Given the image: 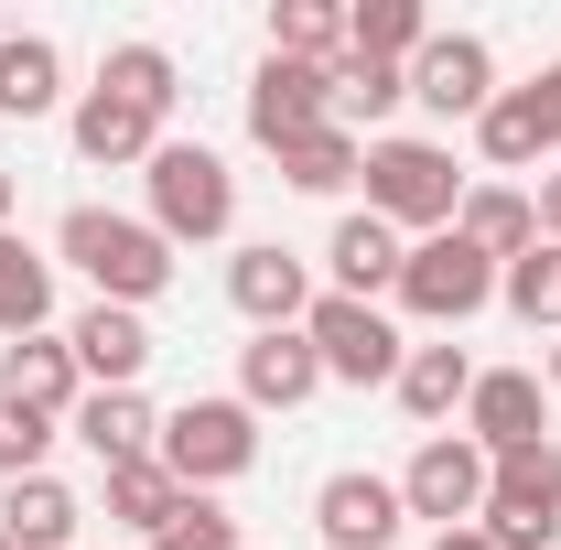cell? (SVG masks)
Segmentation results:
<instances>
[{
    "label": "cell",
    "instance_id": "obj_1",
    "mask_svg": "<svg viewBox=\"0 0 561 550\" xmlns=\"http://www.w3.org/2000/svg\"><path fill=\"white\" fill-rule=\"evenodd\" d=\"M55 260H76L87 291H98V302H119V313H140V302H162V291H173V238H162L151 216H119V206H66Z\"/></svg>",
    "mask_w": 561,
    "mask_h": 550
},
{
    "label": "cell",
    "instance_id": "obj_2",
    "mask_svg": "<svg viewBox=\"0 0 561 550\" xmlns=\"http://www.w3.org/2000/svg\"><path fill=\"white\" fill-rule=\"evenodd\" d=\"M367 216H389L400 238H443L454 227V206H465V162H454V140H421V130H378L367 140Z\"/></svg>",
    "mask_w": 561,
    "mask_h": 550
},
{
    "label": "cell",
    "instance_id": "obj_3",
    "mask_svg": "<svg viewBox=\"0 0 561 550\" xmlns=\"http://www.w3.org/2000/svg\"><path fill=\"white\" fill-rule=\"evenodd\" d=\"M140 173H151V227H162L173 249H216V238L238 227V173H227V151H206V140H162Z\"/></svg>",
    "mask_w": 561,
    "mask_h": 550
},
{
    "label": "cell",
    "instance_id": "obj_4",
    "mask_svg": "<svg viewBox=\"0 0 561 550\" xmlns=\"http://www.w3.org/2000/svg\"><path fill=\"white\" fill-rule=\"evenodd\" d=\"M249 465H260V411L249 400H184V411H162V475L184 496H216Z\"/></svg>",
    "mask_w": 561,
    "mask_h": 550
},
{
    "label": "cell",
    "instance_id": "obj_5",
    "mask_svg": "<svg viewBox=\"0 0 561 550\" xmlns=\"http://www.w3.org/2000/svg\"><path fill=\"white\" fill-rule=\"evenodd\" d=\"M302 335H313V356H324V378H335V389H389V378H400V356H411V335H400L378 302H346V291H313Z\"/></svg>",
    "mask_w": 561,
    "mask_h": 550
},
{
    "label": "cell",
    "instance_id": "obj_6",
    "mask_svg": "<svg viewBox=\"0 0 561 550\" xmlns=\"http://www.w3.org/2000/svg\"><path fill=\"white\" fill-rule=\"evenodd\" d=\"M400 313H421V324H476L496 302V260L486 249H465L454 227L443 238H411V260H400V291H389Z\"/></svg>",
    "mask_w": 561,
    "mask_h": 550
},
{
    "label": "cell",
    "instance_id": "obj_7",
    "mask_svg": "<svg viewBox=\"0 0 561 550\" xmlns=\"http://www.w3.org/2000/svg\"><path fill=\"white\" fill-rule=\"evenodd\" d=\"M496 550H561V443H529V454H496L486 518H476Z\"/></svg>",
    "mask_w": 561,
    "mask_h": 550
},
{
    "label": "cell",
    "instance_id": "obj_8",
    "mask_svg": "<svg viewBox=\"0 0 561 550\" xmlns=\"http://www.w3.org/2000/svg\"><path fill=\"white\" fill-rule=\"evenodd\" d=\"M486 485H496V465L465 432H432L411 454V475H400V507H411L421 529H476V518H486Z\"/></svg>",
    "mask_w": 561,
    "mask_h": 550
},
{
    "label": "cell",
    "instance_id": "obj_9",
    "mask_svg": "<svg viewBox=\"0 0 561 550\" xmlns=\"http://www.w3.org/2000/svg\"><path fill=\"white\" fill-rule=\"evenodd\" d=\"M476 454H529V443H551V389H540V367H476V400L454 421Z\"/></svg>",
    "mask_w": 561,
    "mask_h": 550
},
{
    "label": "cell",
    "instance_id": "obj_10",
    "mask_svg": "<svg viewBox=\"0 0 561 550\" xmlns=\"http://www.w3.org/2000/svg\"><path fill=\"white\" fill-rule=\"evenodd\" d=\"M313 529H324V550H400V529H411L400 475H367V465L324 475L313 485Z\"/></svg>",
    "mask_w": 561,
    "mask_h": 550
},
{
    "label": "cell",
    "instance_id": "obj_11",
    "mask_svg": "<svg viewBox=\"0 0 561 550\" xmlns=\"http://www.w3.org/2000/svg\"><path fill=\"white\" fill-rule=\"evenodd\" d=\"M227 302L249 313V335H280V324L313 313V260L280 249V238H249V249L227 260Z\"/></svg>",
    "mask_w": 561,
    "mask_h": 550
},
{
    "label": "cell",
    "instance_id": "obj_12",
    "mask_svg": "<svg viewBox=\"0 0 561 550\" xmlns=\"http://www.w3.org/2000/svg\"><path fill=\"white\" fill-rule=\"evenodd\" d=\"M66 140H76V162H98V173H130V162H151L162 151V108H140L130 87H87L66 108Z\"/></svg>",
    "mask_w": 561,
    "mask_h": 550
},
{
    "label": "cell",
    "instance_id": "obj_13",
    "mask_svg": "<svg viewBox=\"0 0 561 550\" xmlns=\"http://www.w3.org/2000/svg\"><path fill=\"white\" fill-rule=\"evenodd\" d=\"M324 119H335V66L260 55V76H249V140H260V151H280V140L324 130Z\"/></svg>",
    "mask_w": 561,
    "mask_h": 550
},
{
    "label": "cell",
    "instance_id": "obj_14",
    "mask_svg": "<svg viewBox=\"0 0 561 550\" xmlns=\"http://www.w3.org/2000/svg\"><path fill=\"white\" fill-rule=\"evenodd\" d=\"M411 98L432 108V119H486V98H496V55H486V33H432L411 55Z\"/></svg>",
    "mask_w": 561,
    "mask_h": 550
},
{
    "label": "cell",
    "instance_id": "obj_15",
    "mask_svg": "<svg viewBox=\"0 0 561 550\" xmlns=\"http://www.w3.org/2000/svg\"><path fill=\"white\" fill-rule=\"evenodd\" d=\"M400 260H411V238L389 227V216H335V238H324V291H346V302H389L400 291Z\"/></svg>",
    "mask_w": 561,
    "mask_h": 550
},
{
    "label": "cell",
    "instance_id": "obj_16",
    "mask_svg": "<svg viewBox=\"0 0 561 550\" xmlns=\"http://www.w3.org/2000/svg\"><path fill=\"white\" fill-rule=\"evenodd\" d=\"M324 389V356H313V335L302 324H280V335H249L238 345V400L249 411H302Z\"/></svg>",
    "mask_w": 561,
    "mask_h": 550
},
{
    "label": "cell",
    "instance_id": "obj_17",
    "mask_svg": "<svg viewBox=\"0 0 561 550\" xmlns=\"http://www.w3.org/2000/svg\"><path fill=\"white\" fill-rule=\"evenodd\" d=\"M0 400H22V411H44V421H76V400H87V367H76V345H66V335H22V345H0Z\"/></svg>",
    "mask_w": 561,
    "mask_h": 550
},
{
    "label": "cell",
    "instance_id": "obj_18",
    "mask_svg": "<svg viewBox=\"0 0 561 550\" xmlns=\"http://www.w3.org/2000/svg\"><path fill=\"white\" fill-rule=\"evenodd\" d=\"M66 432L98 454V465H151V454H162V411H151L140 389H87Z\"/></svg>",
    "mask_w": 561,
    "mask_h": 550
},
{
    "label": "cell",
    "instance_id": "obj_19",
    "mask_svg": "<svg viewBox=\"0 0 561 550\" xmlns=\"http://www.w3.org/2000/svg\"><path fill=\"white\" fill-rule=\"evenodd\" d=\"M76 367H87V389H140V367H151V324L140 313H119V302H87L66 324Z\"/></svg>",
    "mask_w": 561,
    "mask_h": 550
},
{
    "label": "cell",
    "instance_id": "obj_20",
    "mask_svg": "<svg viewBox=\"0 0 561 550\" xmlns=\"http://www.w3.org/2000/svg\"><path fill=\"white\" fill-rule=\"evenodd\" d=\"M389 389H400V411H411L421 432H454L465 400H476V356H465V345H411Z\"/></svg>",
    "mask_w": 561,
    "mask_h": 550
},
{
    "label": "cell",
    "instance_id": "obj_21",
    "mask_svg": "<svg viewBox=\"0 0 561 550\" xmlns=\"http://www.w3.org/2000/svg\"><path fill=\"white\" fill-rule=\"evenodd\" d=\"M476 162H486V184H518V173L551 162V130H540L529 87H496V98H486V119H476Z\"/></svg>",
    "mask_w": 561,
    "mask_h": 550
},
{
    "label": "cell",
    "instance_id": "obj_22",
    "mask_svg": "<svg viewBox=\"0 0 561 550\" xmlns=\"http://www.w3.org/2000/svg\"><path fill=\"white\" fill-rule=\"evenodd\" d=\"M454 238H465V249H486L496 271H507L518 249H540V206H529V184H465Z\"/></svg>",
    "mask_w": 561,
    "mask_h": 550
},
{
    "label": "cell",
    "instance_id": "obj_23",
    "mask_svg": "<svg viewBox=\"0 0 561 550\" xmlns=\"http://www.w3.org/2000/svg\"><path fill=\"white\" fill-rule=\"evenodd\" d=\"M76 529H87V496L55 475H22L0 485V540L11 550H76Z\"/></svg>",
    "mask_w": 561,
    "mask_h": 550
},
{
    "label": "cell",
    "instance_id": "obj_24",
    "mask_svg": "<svg viewBox=\"0 0 561 550\" xmlns=\"http://www.w3.org/2000/svg\"><path fill=\"white\" fill-rule=\"evenodd\" d=\"M22 335H55V260L0 227V345H22Z\"/></svg>",
    "mask_w": 561,
    "mask_h": 550
},
{
    "label": "cell",
    "instance_id": "obj_25",
    "mask_svg": "<svg viewBox=\"0 0 561 550\" xmlns=\"http://www.w3.org/2000/svg\"><path fill=\"white\" fill-rule=\"evenodd\" d=\"M271 162H280V184H291V195H346L356 173H367V140H356L346 119H324V130L280 140Z\"/></svg>",
    "mask_w": 561,
    "mask_h": 550
},
{
    "label": "cell",
    "instance_id": "obj_26",
    "mask_svg": "<svg viewBox=\"0 0 561 550\" xmlns=\"http://www.w3.org/2000/svg\"><path fill=\"white\" fill-rule=\"evenodd\" d=\"M44 108H66V55L44 33H11L0 44V119H44Z\"/></svg>",
    "mask_w": 561,
    "mask_h": 550
},
{
    "label": "cell",
    "instance_id": "obj_27",
    "mask_svg": "<svg viewBox=\"0 0 561 550\" xmlns=\"http://www.w3.org/2000/svg\"><path fill=\"white\" fill-rule=\"evenodd\" d=\"M421 44H432V11H421V0H356L346 11V55L356 66H411Z\"/></svg>",
    "mask_w": 561,
    "mask_h": 550
},
{
    "label": "cell",
    "instance_id": "obj_28",
    "mask_svg": "<svg viewBox=\"0 0 561 550\" xmlns=\"http://www.w3.org/2000/svg\"><path fill=\"white\" fill-rule=\"evenodd\" d=\"M271 55H291V66H346V11H335V0H280L271 11Z\"/></svg>",
    "mask_w": 561,
    "mask_h": 550
},
{
    "label": "cell",
    "instance_id": "obj_29",
    "mask_svg": "<svg viewBox=\"0 0 561 550\" xmlns=\"http://www.w3.org/2000/svg\"><path fill=\"white\" fill-rule=\"evenodd\" d=\"M496 302H507L518 324H551L561 335V249H518V260L496 271Z\"/></svg>",
    "mask_w": 561,
    "mask_h": 550
},
{
    "label": "cell",
    "instance_id": "obj_30",
    "mask_svg": "<svg viewBox=\"0 0 561 550\" xmlns=\"http://www.w3.org/2000/svg\"><path fill=\"white\" fill-rule=\"evenodd\" d=\"M400 98H411V66H356V55L335 66V119H346V130L378 140V119H389Z\"/></svg>",
    "mask_w": 561,
    "mask_h": 550
},
{
    "label": "cell",
    "instance_id": "obj_31",
    "mask_svg": "<svg viewBox=\"0 0 561 550\" xmlns=\"http://www.w3.org/2000/svg\"><path fill=\"white\" fill-rule=\"evenodd\" d=\"M173 496H184V485L162 475V454H151V465H108V518H119V529H140V540L173 518Z\"/></svg>",
    "mask_w": 561,
    "mask_h": 550
},
{
    "label": "cell",
    "instance_id": "obj_32",
    "mask_svg": "<svg viewBox=\"0 0 561 550\" xmlns=\"http://www.w3.org/2000/svg\"><path fill=\"white\" fill-rule=\"evenodd\" d=\"M98 87H130L140 108H162V119H173V98H184V66H173L162 44H108V66H98Z\"/></svg>",
    "mask_w": 561,
    "mask_h": 550
},
{
    "label": "cell",
    "instance_id": "obj_33",
    "mask_svg": "<svg viewBox=\"0 0 561 550\" xmlns=\"http://www.w3.org/2000/svg\"><path fill=\"white\" fill-rule=\"evenodd\" d=\"M140 550H238V518H227L216 496H173V518H162Z\"/></svg>",
    "mask_w": 561,
    "mask_h": 550
},
{
    "label": "cell",
    "instance_id": "obj_34",
    "mask_svg": "<svg viewBox=\"0 0 561 550\" xmlns=\"http://www.w3.org/2000/svg\"><path fill=\"white\" fill-rule=\"evenodd\" d=\"M55 432H66V421H44V411H22V400H0V485L44 475V454H55Z\"/></svg>",
    "mask_w": 561,
    "mask_h": 550
},
{
    "label": "cell",
    "instance_id": "obj_35",
    "mask_svg": "<svg viewBox=\"0 0 561 550\" xmlns=\"http://www.w3.org/2000/svg\"><path fill=\"white\" fill-rule=\"evenodd\" d=\"M529 108H540V130H551V151H561V55L529 76Z\"/></svg>",
    "mask_w": 561,
    "mask_h": 550
},
{
    "label": "cell",
    "instance_id": "obj_36",
    "mask_svg": "<svg viewBox=\"0 0 561 550\" xmlns=\"http://www.w3.org/2000/svg\"><path fill=\"white\" fill-rule=\"evenodd\" d=\"M529 206H540V249H561V173H540V184H529Z\"/></svg>",
    "mask_w": 561,
    "mask_h": 550
},
{
    "label": "cell",
    "instance_id": "obj_37",
    "mask_svg": "<svg viewBox=\"0 0 561 550\" xmlns=\"http://www.w3.org/2000/svg\"><path fill=\"white\" fill-rule=\"evenodd\" d=\"M432 550H496L486 529H432Z\"/></svg>",
    "mask_w": 561,
    "mask_h": 550
},
{
    "label": "cell",
    "instance_id": "obj_38",
    "mask_svg": "<svg viewBox=\"0 0 561 550\" xmlns=\"http://www.w3.org/2000/svg\"><path fill=\"white\" fill-rule=\"evenodd\" d=\"M540 389H561V335H551V356H540Z\"/></svg>",
    "mask_w": 561,
    "mask_h": 550
},
{
    "label": "cell",
    "instance_id": "obj_39",
    "mask_svg": "<svg viewBox=\"0 0 561 550\" xmlns=\"http://www.w3.org/2000/svg\"><path fill=\"white\" fill-rule=\"evenodd\" d=\"M0 227H11V173H0Z\"/></svg>",
    "mask_w": 561,
    "mask_h": 550
},
{
    "label": "cell",
    "instance_id": "obj_40",
    "mask_svg": "<svg viewBox=\"0 0 561 550\" xmlns=\"http://www.w3.org/2000/svg\"><path fill=\"white\" fill-rule=\"evenodd\" d=\"M238 550H249V540H238Z\"/></svg>",
    "mask_w": 561,
    "mask_h": 550
},
{
    "label": "cell",
    "instance_id": "obj_41",
    "mask_svg": "<svg viewBox=\"0 0 561 550\" xmlns=\"http://www.w3.org/2000/svg\"><path fill=\"white\" fill-rule=\"evenodd\" d=\"M0 550H11V540H0Z\"/></svg>",
    "mask_w": 561,
    "mask_h": 550
}]
</instances>
